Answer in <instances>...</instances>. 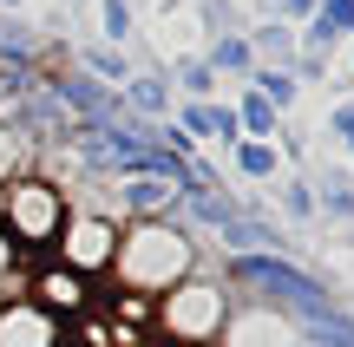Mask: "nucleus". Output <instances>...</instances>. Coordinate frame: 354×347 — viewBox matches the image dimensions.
Returning <instances> with one entry per match:
<instances>
[{"label":"nucleus","instance_id":"b1692460","mask_svg":"<svg viewBox=\"0 0 354 347\" xmlns=\"http://www.w3.org/2000/svg\"><path fill=\"white\" fill-rule=\"evenodd\" d=\"M131 33H138V7L131 0H99V39L105 46H131Z\"/></svg>","mask_w":354,"mask_h":347},{"label":"nucleus","instance_id":"cd10ccee","mask_svg":"<svg viewBox=\"0 0 354 347\" xmlns=\"http://www.w3.org/2000/svg\"><path fill=\"white\" fill-rule=\"evenodd\" d=\"M13 269H20V249H13L7 236H0V275H13Z\"/></svg>","mask_w":354,"mask_h":347},{"label":"nucleus","instance_id":"423d86ee","mask_svg":"<svg viewBox=\"0 0 354 347\" xmlns=\"http://www.w3.org/2000/svg\"><path fill=\"white\" fill-rule=\"evenodd\" d=\"M26 301H33V308H46L53 321H79V315H92L99 308V282H86V275H73L66 269V262H39V269H26Z\"/></svg>","mask_w":354,"mask_h":347},{"label":"nucleus","instance_id":"f8f14e48","mask_svg":"<svg viewBox=\"0 0 354 347\" xmlns=\"http://www.w3.org/2000/svg\"><path fill=\"white\" fill-rule=\"evenodd\" d=\"M295 335H289V321L282 315H269V308H230V328H223V341L216 347H289Z\"/></svg>","mask_w":354,"mask_h":347},{"label":"nucleus","instance_id":"1a4fd4ad","mask_svg":"<svg viewBox=\"0 0 354 347\" xmlns=\"http://www.w3.org/2000/svg\"><path fill=\"white\" fill-rule=\"evenodd\" d=\"M223 256H282V223H269L263 210H236V217L216 230Z\"/></svg>","mask_w":354,"mask_h":347},{"label":"nucleus","instance_id":"2eb2a0df","mask_svg":"<svg viewBox=\"0 0 354 347\" xmlns=\"http://www.w3.org/2000/svg\"><path fill=\"white\" fill-rule=\"evenodd\" d=\"M118 105H125L131 118H171V105H177V92L165 86V72H131L125 86H118Z\"/></svg>","mask_w":354,"mask_h":347},{"label":"nucleus","instance_id":"0eeeda50","mask_svg":"<svg viewBox=\"0 0 354 347\" xmlns=\"http://www.w3.org/2000/svg\"><path fill=\"white\" fill-rule=\"evenodd\" d=\"M171 125L184 131V138L197 144V151H203V144H223V151H230V144L243 138L223 99H177V105H171Z\"/></svg>","mask_w":354,"mask_h":347},{"label":"nucleus","instance_id":"6ab92c4d","mask_svg":"<svg viewBox=\"0 0 354 347\" xmlns=\"http://www.w3.org/2000/svg\"><path fill=\"white\" fill-rule=\"evenodd\" d=\"M230 118H236L243 138H276V131H282V112H276V105H269L256 86H236V99H230Z\"/></svg>","mask_w":354,"mask_h":347},{"label":"nucleus","instance_id":"20e7f679","mask_svg":"<svg viewBox=\"0 0 354 347\" xmlns=\"http://www.w3.org/2000/svg\"><path fill=\"white\" fill-rule=\"evenodd\" d=\"M66 190L53 177H39V170H20L13 184H0V236H7L13 249L26 256H53V243H59L66 230Z\"/></svg>","mask_w":354,"mask_h":347},{"label":"nucleus","instance_id":"7c9ffc66","mask_svg":"<svg viewBox=\"0 0 354 347\" xmlns=\"http://www.w3.org/2000/svg\"><path fill=\"white\" fill-rule=\"evenodd\" d=\"M348 59H354V39H348Z\"/></svg>","mask_w":354,"mask_h":347},{"label":"nucleus","instance_id":"9b49d317","mask_svg":"<svg viewBox=\"0 0 354 347\" xmlns=\"http://www.w3.org/2000/svg\"><path fill=\"white\" fill-rule=\"evenodd\" d=\"M0 347H59V321L33 301H0Z\"/></svg>","mask_w":354,"mask_h":347},{"label":"nucleus","instance_id":"c756f323","mask_svg":"<svg viewBox=\"0 0 354 347\" xmlns=\"http://www.w3.org/2000/svg\"><path fill=\"white\" fill-rule=\"evenodd\" d=\"M289 347H315V341H289Z\"/></svg>","mask_w":354,"mask_h":347},{"label":"nucleus","instance_id":"4468645a","mask_svg":"<svg viewBox=\"0 0 354 347\" xmlns=\"http://www.w3.org/2000/svg\"><path fill=\"white\" fill-rule=\"evenodd\" d=\"M289 335L295 341H315V347H354V308L328 301V308H315V315H295Z\"/></svg>","mask_w":354,"mask_h":347},{"label":"nucleus","instance_id":"c85d7f7f","mask_svg":"<svg viewBox=\"0 0 354 347\" xmlns=\"http://www.w3.org/2000/svg\"><path fill=\"white\" fill-rule=\"evenodd\" d=\"M0 7H26V0H0Z\"/></svg>","mask_w":354,"mask_h":347},{"label":"nucleus","instance_id":"bb28decb","mask_svg":"<svg viewBox=\"0 0 354 347\" xmlns=\"http://www.w3.org/2000/svg\"><path fill=\"white\" fill-rule=\"evenodd\" d=\"M315 7H322V0H269V20H282V26H308V20H315Z\"/></svg>","mask_w":354,"mask_h":347},{"label":"nucleus","instance_id":"9d476101","mask_svg":"<svg viewBox=\"0 0 354 347\" xmlns=\"http://www.w3.org/2000/svg\"><path fill=\"white\" fill-rule=\"evenodd\" d=\"M348 39H354V0H322L315 20L295 26V46H302L308 59H328V52L348 46Z\"/></svg>","mask_w":354,"mask_h":347},{"label":"nucleus","instance_id":"6e6552de","mask_svg":"<svg viewBox=\"0 0 354 347\" xmlns=\"http://www.w3.org/2000/svg\"><path fill=\"white\" fill-rule=\"evenodd\" d=\"M112 210L118 223H151V217H171L177 210V190L165 177H112Z\"/></svg>","mask_w":354,"mask_h":347},{"label":"nucleus","instance_id":"dca6fc26","mask_svg":"<svg viewBox=\"0 0 354 347\" xmlns=\"http://www.w3.org/2000/svg\"><path fill=\"white\" fill-rule=\"evenodd\" d=\"M165 86L177 99H223V79L203 66V52H171L165 59Z\"/></svg>","mask_w":354,"mask_h":347},{"label":"nucleus","instance_id":"ddd939ff","mask_svg":"<svg viewBox=\"0 0 354 347\" xmlns=\"http://www.w3.org/2000/svg\"><path fill=\"white\" fill-rule=\"evenodd\" d=\"M197 52H203V66H210L216 79H236V86H250V72H256V52H250V39H243L236 26H230V33H210Z\"/></svg>","mask_w":354,"mask_h":347},{"label":"nucleus","instance_id":"f257e3e1","mask_svg":"<svg viewBox=\"0 0 354 347\" xmlns=\"http://www.w3.org/2000/svg\"><path fill=\"white\" fill-rule=\"evenodd\" d=\"M197 269H203V243L177 217H151V223H125V230H118V256H112V275H105V282L138 288V295L158 301L165 288H177Z\"/></svg>","mask_w":354,"mask_h":347},{"label":"nucleus","instance_id":"7ed1b4c3","mask_svg":"<svg viewBox=\"0 0 354 347\" xmlns=\"http://www.w3.org/2000/svg\"><path fill=\"white\" fill-rule=\"evenodd\" d=\"M230 308H236V295L223 288V275L197 269L184 275L177 288H165V295L151 301V341L158 347H216L230 328Z\"/></svg>","mask_w":354,"mask_h":347},{"label":"nucleus","instance_id":"aec40b11","mask_svg":"<svg viewBox=\"0 0 354 347\" xmlns=\"http://www.w3.org/2000/svg\"><path fill=\"white\" fill-rule=\"evenodd\" d=\"M243 39H250L256 66H295V52H302L295 46V26H282V20H256Z\"/></svg>","mask_w":354,"mask_h":347},{"label":"nucleus","instance_id":"2f4dec72","mask_svg":"<svg viewBox=\"0 0 354 347\" xmlns=\"http://www.w3.org/2000/svg\"><path fill=\"white\" fill-rule=\"evenodd\" d=\"M0 301H7V295H0Z\"/></svg>","mask_w":354,"mask_h":347},{"label":"nucleus","instance_id":"39448f33","mask_svg":"<svg viewBox=\"0 0 354 347\" xmlns=\"http://www.w3.org/2000/svg\"><path fill=\"white\" fill-rule=\"evenodd\" d=\"M118 230H125V223H118L112 210H66V230H59V243H53V262H66V269L86 275V282H105V275H112V256H118Z\"/></svg>","mask_w":354,"mask_h":347},{"label":"nucleus","instance_id":"f3484780","mask_svg":"<svg viewBox=\"0 0 354 347\" xmlns=\"http://www.w3.org/2000/svg\"><path fill=\"white\" fill-rule=\"evenodd\" d=\"M230 170H236L243 184H276L289 164H282L276 138H236V144H230Z\"/></svg>","mask_w":354,"mask_h":347},{"label":"nucleus","instance_id":"393cba45","mask_svg":"<svg viewBox=\"0 0 354 347\" xmlns=\"http://www.w3.org/2000/svg\"><path fill=\"white\" fill-rule=\"evenodd\" d=\"M20 170H33V151H26V144H20V131L0 118V184H13Z\"/></svg>","mask_w":354,"mask_h":347},{"label":"nucleus","instance_id":"f03ea898","mask_svg":"<svg viewBox=\"0 0 354 347\" xmlns=\"http://www.w3.org/2000/svg\"><path fill=\"white\" fill-rule=\"evenodd\" d=\"M223 288L230 295H243L250 308H269L282 315V321H295V315H315L328 308V282H322L308 262H295L289 249L282 256H223Z\"/></svg>","mask_w":354,"mask_h":347},{"label":"nucleus","instance_id":"a878e982","mask_svg":"<svg viewBox=\"0 0 354 347\" xmlns=\"http://www.w3.org/2000/svg\"><path fill=\"white\" fill-rule=\"evenodd\" d=\"M322 131H328V144L354 164V99H335V105H328V125H322Z\"/></svg>","mask_w":354,"mask_h":347},{"label":"nucleus","instance_id":"5701e85b","mask_svg":"<svg viewBox=\"0 0 354 347\" xmlns=\"http://www.w3.org/2000/svg\"><path fill=\"white\" fill-rule=\"evenodd\" d=\"M250 86L263 92V99L276 105L282 118H289V112H295V99H302V79H295L289 66H256V72H250Z\"/></svg>","mask_w":354,"mask_h":347},{"label":"nucleus","instance_id":"a211bd4d","mask_svg":"<svg viewBox=\"0 0 354 347\" xmlns=\"http://www.w3.org/2000/svg\"><path fill=\"white\" fill-rule=\"evenodd\" d=\"M308 184H315V210H322V217L354 230V170L348 164H328L322 177H308Z\"/></svg>","mask_w":354,"mask_h":347},{"label":"nucleus","instance_id":"412c9836","mask_svg":"<svg viewBox=\"0 0 354 347\" xmlns=\"http://www.w3.org/2000/svg\"><path fill=\"white\" fill-rule=\"evenodd\" d=\"M276 210H282V223L308 230V223L322 217V210H315V184H308L302 170H282V177H276Z\"/></svg>","mask_w":354,"mask_h":347},{"label":"nucleus","instance_id":"473e14b6","mask_svg":"<svg viewBox=\"0 0 354 347\" xmlns=\"http://www.w3.org/2000/svg\"><path fill=\"white\" fill-rule=\"evenodd\" d=\"M151 347H158V341H151Z\"/></svg>","mask_w":354,"mask_h":347},{"label":"nucleus","instance_id":"4be33fe9","mask_svg":"<svg viewBox=\"0 0 354 347\" xmlns=\"http://www.w3.org/2000/svg\"><path fill=\"white\" fill-rule=\"evenodd\" d=\"M79 72H92L99 86H112V92H118L131 72H138V66L125 59V46H105V39H92V46H79Z\"/></svg>","mask_w":354,"mask_h":347}]
</instances>
